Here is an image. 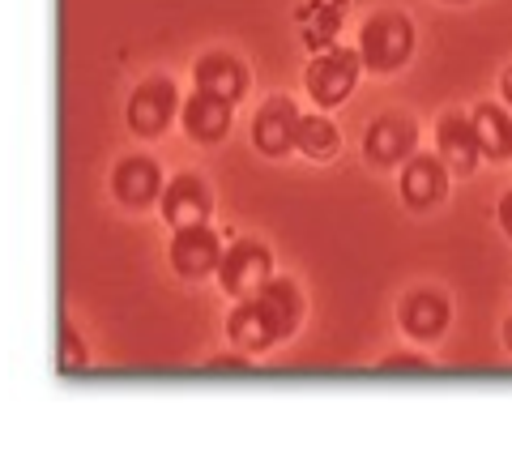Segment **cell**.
Returning <instances> with one entry per match:
<instances>
[{
    "label": "cell",
    "mask_w": 512,
    "mask_h": 457,
    "mask_svg": "<svg viewBox=\"0 0 512 457\" xmlns=\"http://www.w3.org/2000/svg\"><path fill=\"white\" fill-rule=\"evenodd\" d=\"M269 278H274V252H269L261 240L231 244L227 257L218 265V287L231 299H252Z\"/></svg>",
    "instance_id": "3957f363"
},
{
    "label": "cell",
    "mask_w": 512,
    "mask_h": 457,
    "mask_svg": "<svg viewBox=\"0 0 512 457\" xmlns=\"http://www.w3.org/2000/svg\"><path fill=\"white\" fill-rule=\"evenodd\" d=\"M184 116V133L201 146H218L222 137L231 133V120H235V103H222V99H210V94H192V99L180 107Z\"/></svg>",
    "instance_id": "4fadbf2b"
},
{
    "label": "cell",
    "mask_w": 512,
    "mask_h": 457,
    "mask_svg": "<svg viewBox=\"0 0 512 457\" xmlns=\"http://www.w3.org/2000/svg\"><path fill=\"white\" fill-rule=\"evenodd\" d=\"M163 188H167L163 171L146 154H133V159L116 163V171H111V193L128 210H150L154 201H163Z\"/></svg>",
    "instance_id": "52a82bcc"
},
{
    "label": "cell",
    "mask_w": 512,
    "mask_h": 457,
    "mask_svg": "<svg viewBox=\"0 0 512 457\" xmlns=\"http://www.w3.org/2000/svg\"><path fill=\"white\" fill-rule=\"evenodd\" d=\"M158 210H163V218H167V227H171V231L205 227V223H210V210H214L210 184H205L197 171H180V176H171V180H167Z\"/></svg>",
    "instance_id": "277c9868"
},
{
    "label": "cell",
    "mask_w": 512,
    "mask_h": 457,
    "mask_svg": "<svg viewBox=\"0 0 512 457\" xmlns=\"http://www.w3.org/2000/svg\"><path fill=\"white\" fill-rule=\"evenodd\" d=\"M227 334L244 355H265V351H274V346L282 342V329L274 325V317L261 308V299L256 295L239 299V308L231 312V321H227Z\"/></svg>",
    "instance_id": "8fae6325"
},
{
    "label": "cell",
    "mask_w": 512,
    "mask_h": 457,
    "mask_svg": "<svg viewBox=\"0 0 512 457\" xmlns=\"http://www.w3.org/2000/svg\"><path fill=\"white\" fill-rule=\"evenodd\" d=\"M210 372H248V359H239V355H218V359H210Z\"/></svg>",
    "instance_id": "7402d4cb"
},
{
    "label": "cell",
    "mask_w": 512,
    "mask_h": 457,
    "mask_svg": "<svg viewBox=\"0 0 512 457\" xmlns=\"http://www.w3.org/2000/svg\"><path fill=\"white\" fill-rule=\"evenodd\" d=\"M82 364H86L82 338H77V329L64 321V325H60V368H82Z\"/></svg>",
    "instance_id": "44dd1931"
},
{
    "label": "cell",
    "mask_w": 512,
    "mask_h": 457,
    "mask_svg": "<svg viewBox=\"0 0 512 457\" xmlns=\"http://www.w3.org/2000/svg\"><path fill=\"white\" fill-rule=\"evenodd\" d=\"M346 5L350 0H308L299 13V35L303 43L312 47V52H329L333 39H338V30L346 22Z\"/></svg>",
    "instance_id": "2e32d148"
},
{
    "label": "cell",
    "mask_w": 512,
    "mask_h": 457,
    "mask_svg": "<svg viewBox=\"0 0 512 457\" xmlns=\"http://www.w3.org/2000/svg\"><path fill=\"white\" fill-rule=\"evenodd\" d=\"M256 299H261V308L274 317V325L282 329V338H291L295 329L303 325V295L291 278H269L261 291H256Z\"/></svg>",
    "instance_id": "ac0fdd59"
},
{
    "label": "cell",
    "mask_w": 512,
    "mask_h": 457,
    "mask_svg": "<svg viewBox=\"0 0 512 457\" xmlns=\"http://www.w3.org/2000/svg\"><path fill=\"white\" fill-rule=\"evenodd\" d=\"M414 52V22L397 9L376 13L359 30V56L367 73H397Z\"/></svg>",
    "instance_id": "6da1fadb"
},
{
    "label": "cell",
    "mask_w": 512,
    "mask_h": 457,
    "mask_svg": "<svg viewBox=\"0 0 512 457\" xmlns=\"http://www.w3.org/2000/svg\"><path fill=\"white\" fill-rule=\"evenodd\" d=\"M175 112H180V90H175L171 77H146L128 99V124H133L137 137L167 133Z\"/></svg>",
    "instance_id": "5b68a950"
},
{
    "label": "cell",
    "mask_w": 512,
    "mask_h": 457,
    "mask_svg": "<svg viewBox=\"0 0 512 457\" xmlns=\"http://www.w3.org/2000/svg\"><path fill=\"white\" fill-rule=\"evenodd\" d=\"M197 90L210 94V99H222V103H239V99H244V90H248L244 60H235L227 52L205 56L197 65Z\"/></svg>",
    "instance_id": "5bb4252c"
},
{
    "label": "cell",
    "mask_w": 512,
    "mask_h": 457,
    "mask_svg": "<svg viewBox=\"0 0 512 457\" xmlns=\"http://www.w3.org/2000/svg\"><path fill=\"white\" fill-rule=\"evenodd\" d=\"M504 103H508V107H512V69H508V73H504Z\"/></svg>",
    "instance_id": "cb8c5ba5"
},
{
    "label": "cell",
    "mask_w": 512,
    "mask_h": 457,
    "mask_svg": "<svg viewBox=\"0 0 512 457\" xmlns=\"http://www.w3.org/2000/svg\"><path fill=\"white\" fill-rule=\"evenodd\" d=\"M440 159L448 163L453 176H470L483 159V146H478V133H474V116L466 112H448L440 120Z\"/></svg>",
    "instance_id": "7c38bea8"
},
{
    "label": "cell",
    "mask_w": 512,
    "mask_h": 457,
    "mask_svg": "<svg viewBox=\"0 0 512 457\" xmlns=\"http://www.w3.org/2000/svg\"><path fill=\"white\" fill-rule=\"evenodd\" d=\"M299 112H295V103L291 99H269L261 112H256L252 120V146L269 154V159H282L286 150H295V137H299Z\"/></svg>",
    "instance_id": "9c48e42d"
},
{
    "label": "cell",
    "mask_w": 512,
    "mask_h": 457,
    "mask_svg": "<svg viewBox=\"0 0 512 457\" xmlns=\"http://www.w3.org/2000/svg\"><path fill=\"white\" fill-rule=\"evenodd\" d=\"M222 257H227V248H222L218 231H210V223L205 227H188V231H175L171 240V265L180 278H205V274H218Z\"/></svg>",
    "instance_id": "8992f818"
},
{
    "label": "cell",
    "mask_w": 512,
    "mask_h": 457,
    "mask_svg": "<svg viewBox=\"0 0 512 457\" xmlns=\"http://www.w3.org/2000/svg\"><path fill=\"white\" fill-rule=\"evenodd\" d=\"M500 227H504V231L512 235V193H508V197L500 201Z\"/></svg>",
    "instance_id": "603a6c76"
},
{
    "label": "cell",
    "mask_w": 512,
    "mask_h": 457,
    "mask_svg": "<svg viewBox=\"0 0 512 457\" xmlns=\"http://www.w3.org/2000/svg\"><path fill=\"white\" fill-rule=\"evenodd\" d=\"M474 133L483 146V159L504 163L512 159V112L500 103H478L474 107Z\"/></svg>",
    "instance_id": "e0dca14e"
},
{
    "label": "cell",
    "mask_w": 512,
    "mask_h": 457,
    "mask_svg": "<svg viewBox=\"0 0 512 457\" xmlns=\"http://www.w3.org/2000/svg\"><path fill=\"white\" fill-rule=\"evenodd\" d=\"M414 146H419V129H414L410 116H397V112L380 116L372 129H367V137H363V150H367V159H372L376 167L410 163Z\"/></svg>",
    "instance_id": "ba28073f"
},
{
    "label": "cell",
    "mask_w": 512,
    "mask_h": 457,
    "mask_svg": "<svg viewBox=\"0 0 512 457\" xmlns=\"http://www.w3.org/2000/svg\"><path fill=\"white\" fill-rule=\"evenodd\" d=\"M504 346H508V351H512V317L504 321Z\"/></svg>",
    "instance_id": "d4e9b609"
},
{
    "label": "cell",
    "mask_w": 512,
    "mask_h": 457,
    "mask_svg": "<svg viewBox=\"0 0 512 457\" xmlns=\"http://www.w3.org/2000/svg\"><path fill=\"white\" fill-rule=\"evenodd\" d=\"M363 73V56L359 47H329V52H316L303 82H308V94L316 107H338L342 99H350V90L359 86Z\"/></svg>",
    "instance_id": "7a4b0ae2"
},
{
    "label": "cell",
    "mask_w": 512,
    "mask_h": 457,
    "mask_svg": "<svg viewBox=\"0 0 512 457\" xmlns=\"http://www.w3.org/2000/svg\"><path fill=\"white\" fill-rule=\"evenodd\" d=\"M448 163L440 154H414V159L402 167V197L410 210H431L440 206L444 193H448Z\"/></svg>",
    "instance_id": "30bf717a"
},
{
    "label": "cell",
    "mask_w": 512,
    "mask_h": 457,
    "mask_svg": "<svg viewBox=\"0 0 512 457\" xmlns=\"http://www.w3.org/2000/svg\"><path fill=\"white\" fill-rule=\"evenodd\" d=\"M448 325V299L440 291H414L402 304V329L414 342H431L440 338Z\"/></svg>",
    "instance_id": "9a60e30c"
},
{
    "label": "cell",
    "mask_w": 512,
    "mask_h": 457,
    "mask_svg": "<svg viewBox=\"0 0 512 457\" xmlns=\"http://www.w3.org/2000/svg\"><path fill=\"white\" fill-rule=\"evenodd\" d=\"M295 150H303V154H308V159H316V163L338 159V150H342V129H338V124H333L325 112L303 116V120H299Z\"/></svg>",
    "instance_id": "d6986e66"
},
{
    "label": "cell",
    "mask_w": 512,
    "mask_h": 457,
    "mask_svg": "<svg viewBox=\"0 0 512 457\" xmlns=\"http://www.w3.org/2000/svg\"><path fill=\"white\" fill-rule=\"evenodd\" d=\"M380 372H402V376H427V372H436V364L423 355H414V351H397L389 359H380Z\"/></svg>",
    "instance_id": "ffe728a7"
}]
</instances>
